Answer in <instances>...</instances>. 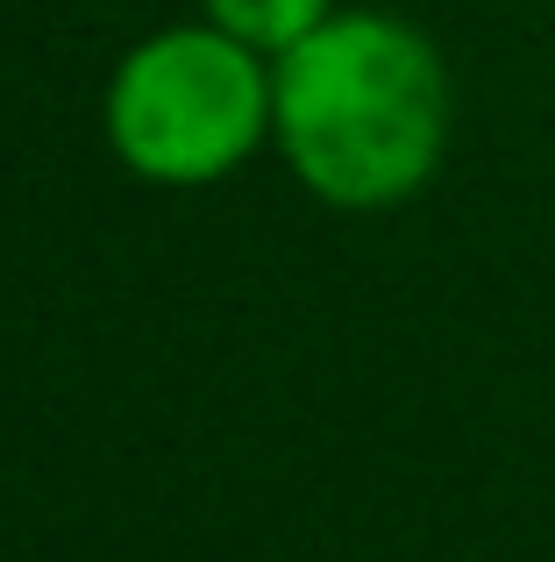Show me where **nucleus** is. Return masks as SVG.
<instances>
[{"label": "nucleus", "instance_id": "obj_1", "mask_svg": "<svg viewBox=\"0 0 555 562\" xmlns=\"http://www.w3.org/2000/svg\"><path fill=\"white\" fill-rule=\"evenodd\" d=\"M271 136L328 206H392L449 143L442 57L399 14H328L271 65Z\"/></svg>", "mask_w": 555, "mask_h": 562}, {"label": "nucleus", "instance_id": "obj_2", "mask_svg": "<svg viewBox=\"0 0 555 562\" xmlns=\"http://www.w3.org/2000/svg\"><path fill=\"white\" fill-rule=\"evenodd\" d=\"M271 136V71L228 29H157L107 86V143L150 186H214Z\"/></svg>", "mask_w": 555, "mask_h": 562}, {"label": "nucleus", "instance_id": "obj_3", "mask_svg": "<svg viewBox=\"0 0 555 562\" xmlns=\"http://www.w3.org/2000/svg\"><path fill=\"white\" fill-rule=\"evenodd\" d=\"M335 14V0H207V22L228 29L250 50H292L299 36H314L320 22Z\"/></svg>", "mask_w": 555, "mask_h": 562}]
</instances>
